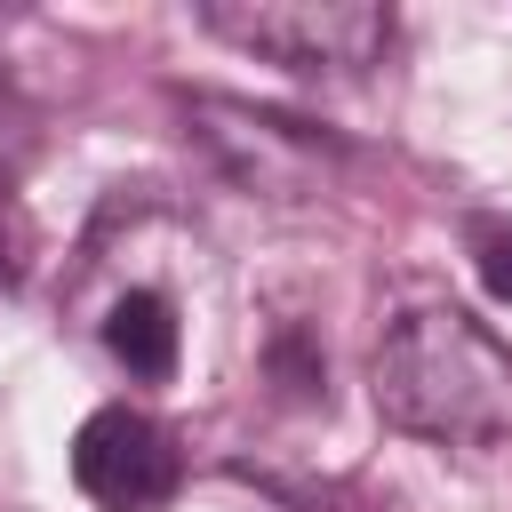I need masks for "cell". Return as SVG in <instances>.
Returning a JSON list of instances; mask_svg holds the SVG:
<instances>
[{"label":"cell","instance_id":"1","mask_svg":"<svg viewBox=\"0 0 512 512\" xmlns=\"http://www.w3.org/2000/svg\"><path fill=\"white\" fill-rule=\"evenodd\" d=\"M376 416L408 440L496 448L512 432V344L464 304H416L384 328L368 360Z\"/></svg>","mask_w":512,"mask_h":512},{"label":"cell","instance_id":"2","mask_svg":"<svg viewBox=\"0 0 512 512\" xmlns=\"http://www.w3.org/2000/svg\"><path fill=\"white\" fill-rule=\"evenodd\" d=\"M184 120L200 136V152L256 200H312L328 192V176L344 168V144L288 120V112H264L248 96H216V88H192L184 96Z\"/></svg>","mask_w":512,"mask_h":512},{"label":"cell","instance_id":"3","mask_svg":"<svg viewBox=\"0 0 512 512\" xmlns=\"http://www.w3.org/2000/svg\"><path fill=\"white\" fill-rule=\"evenodd\" d=\"M200 24L288 72H360L392 40V8L376 0H208Z\"/></svg>","mask_w":512,"mask_h":512},{"label":"cell","instance_id":"4","mask_svg":"<svg viewBox=\"0 0 512 512\" xmlns=\"http://www.w3.org/2000/svg\"><path fill=\"white\" fill-rule=\"evenodd\" d=\"M72 480L96 512H168L176 488H184V456H176L168 424L112 400L72 432Z\"/></svg>","mask_w":512,"mask_h":512},{"label":"cell","instance_id":"5","mask_svg":"<svg viewBox=\"0 0 512 512\" xmlns=\"http://www.w3.org/2000/svg\"><path fill=\"white\" fill-rule=\"evenodd\" d=\"M176 304L160 296V288H128V296H112V312H104V352L136 376V384H168L176 376Z\"/></svg>","mask_w":512,"mask_h":512},{"label":"cell","instance_id":"6","mask_svg":"<svg viewBox=\"0 0 512 512\" xmlns=\"http://www.w3.org/2000/svg\"><path fill=\"white\" fill-rule=\"evenodd\" d=\"M464 248H472V272L496 304H512V216H472L464 224Z\"/></svg>","mask_w":512,"mask_h":512},{"label":"cell","instance_id":"7","mask_svg":"<svg viewBox=\"0 0 512 512\" xmlns=\"http://www.w3.org/2000/svg\"><path fill=\"white\" fill-rule=\"evenodd\" d=\"M24 272V216H16V200L0 192V280H16Z\"/></svg>","mask_w":512,"mask_h":512}]
</instances>
